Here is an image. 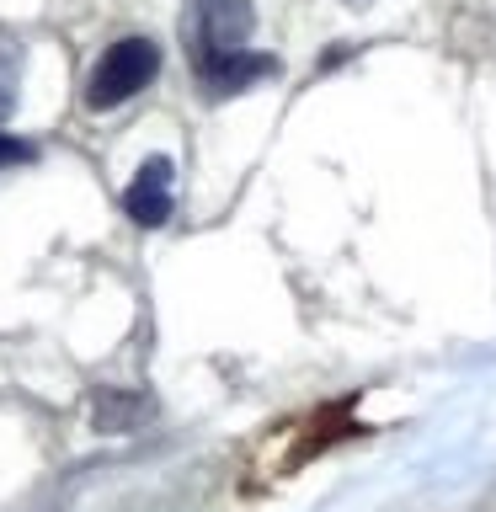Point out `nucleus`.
Segmentation results:
<instances>
[{"instance_id": "7ed1b4c3", "label": "nucleus", "mask_w": 496, "mask_h": 512, "mask_svg": "<svg viewBox=\"0 0 496 512\" xmlns=\"http://www.w3.org/2000/svg\"><path fill=\"white\" fill-rule=\"evenodd\" d=\"M171 208H176V166H171V155H150L123 192V214L139 230H160L171 219Z\"/></svg>"}, {"instance_id": "f257e3e1", "label": "nucleus", "mask_w": 496, "mask_h": 512, "mask_svg": "<svg viewBox=\"0 0 496 512\" xmlns=\"http://www.w3.org/2000/svg\"><path fill=\"white\" fill-rule=\"evenodd\" d=\"M251 32H256L251 0H187L182 38H187V59H192L198 86L214 80L230 59L251 54Z\"/></svg>"}, {"instance_id": "423d86ee", "label": "nucleus", "mask_w": 496, "mask_h": 512, "mask_svg": "<svg viewBox=\"0 0 496 512\" xmlns=\"http://www.w3.org/2000/svg\"><path fill=\"white\" fill-rule=\"evenodd\" d=\"M27 160H38V144H27V139H16L0 128V171L6 166H27Z\"/></svg>"}, {"instance_id": "20e7f679", "label": "nucleus", "mask_w": 496, "mask_h": 512, "mask_svg": "<svg viewBox=\"0 0 496 512\" xmlns=\"http://www.w3.org/2000/svg\"><path fill=\"white\" fill-rule=\"evenodd\" d=\"M144 416V400L139 395H96V427L102 432H128Z\"/></svg>"}, {"instance_id": "0eeeda50", "label": "nucleus", "mask_w": 496, "mask_h": 512, "mask_svg": "<svg viewBox=\"0 0 496 512\" xmlns=\"http://www.w3.org/2000/svg\"><path fill=\"white\" fill-rule=\"evenodd\" d=\"M347 6H368V0H347Z\"/></svg>"}, {"instance_id": "39448f33", "label": "nucleus", "mask_w": 496, "mask_h": 512, "mask_svg": "<svg viewBox=\"0 0 496 512\" xmlns=\"http://www.w3.org/2000/svg\"><path fill=\"white\" fill-rule=\"evenodd\" d=\"M16 80H22V43L0 32V118L16 107Z\"/></svg>"}, {"instance_id": "f03ea898", "label": "nucleus", "mask_w": 496, "mask_h": 512, "mask_svg": "<svg viewBox=\"0 0 496 512\" xmlns=\"http://www.w3.org/2000/svg\"><path fill=\"white\" fill-rule=\"evenodd\" d=\"M160 75V43L155 38H118L107 48L102 59L91 64V80H86V107L91 112H112L123 102H134V96L150 86Z\"/></svg>"}]
</instances>
